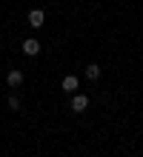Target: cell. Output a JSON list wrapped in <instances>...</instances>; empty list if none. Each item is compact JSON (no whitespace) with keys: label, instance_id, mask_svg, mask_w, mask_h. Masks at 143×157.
Listing matches in <instances>:
<instances>
[{"label":"cell","instance_id":"cell-1","mask_svg":"<svg viewBox=\"0 0 143 157\" xmlns=\"http://www.w3.org/2000/svg\"><path fill=\"white\" fill-rule=\"evenodd\" d=\"M26 20H29L32 29H40V26H46V12H43V9H32Z\"/></svg>","mask_w":143,"mask_h":157},{"label":"cell","instance_id":"cell-2","mask_svg":"<svg viewBox=\"0 0 143 157\" xmlns=\"http://www.w3.org/2000/svg\"><path fill=\"white\" fill-rule=\"evenodd\" d=\"M23 71L20 69H9V75H6V83H9V89H20L23 86Z\"/></svg>","mask_w":143,"mask_h":157},{"label":"cell","instance_id":"cell-3","mask_svg":"<svg viewBox=\"0 0 143 157\" xmlns=\"http://www.w3.org/2000/svg\"><path fill=\"white\" fill-rule=\"evenodd\" d=\"M86 109H89V97H86V94H74V97H72V112L83 114Z\"/></svg>","mask_w":143,"mask_h":157},{"label":"cell","instance_id":"cell-4","mask_svg":"<svg viewBox=\"0 0 143 157\" xmlns=\"http://www.w3.org/2000/svg\"><path fill=\"white\" fill-rule=\"evenodd\" d=\"M23 54H29V57H34V54H40V40H34V37L23 40Z\"/></svg>","mask_w":143,"mask_h":157},{"label":"cell","instance_id":"cell-5","mask_svg":"<svg viewBox=\"0 0 143 157\" xmlns=\"http://www.w3.org/2000/svg\"><path fill=\"white\" fill-rule=\"evenodd\" d=\"M77 86H80V80L74 77V75H66L63 83H60V89H63V91H77Z\"/></svg>","mask_w":143,"mask_h":157},{"label":"cell","instance_id":"cell-6","mask_svg":"<svg viewBox=\"0 0 143 157\" xmlns=\"http://www.w3.org/2000/svg\"><path fill=\"white\" fill-rule=\"evenodd\" d=\"M83 75H86V80H100V66H97V63H89Z\"/></svg>","mask_w":143,"mask_h":157},{"label":"cell","instance_id":"cell-7","mask_svg":"<svg viewBox=\"0 0 143 157\" xmlns=\"http://www.w3.org/2000/svg\"><path fill=\"white\" fill-rule=\"evenodd\" d=\"M9 109L12 112H20V97L17 94H9Z\"/></svg>","mask_w":143,"mask_h":157}]
</instances>
